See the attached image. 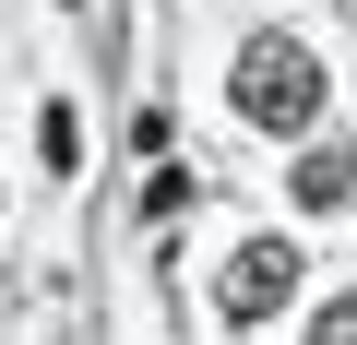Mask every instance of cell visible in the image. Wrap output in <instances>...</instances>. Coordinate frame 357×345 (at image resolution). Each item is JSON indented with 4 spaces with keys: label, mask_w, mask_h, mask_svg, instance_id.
Here are the masks:
<instances>
[{
    "label": "cell",
    "mask_w": 357,
    "mask_h": 345,
    "mask_svg": "<svg viewBox=\"0 0 357 345\" xmlns=\"http://www.w3.org/2000/svg\"><path fill=\"white\" fill-rule=\"evenodd\" d=\"M310 345H357V298H321L310 309Z\"/></svg>",
    "instance_id": "4"
},
{
    "label": "cell",
    "mask_w": 357,
    "mask_h": 345,
    "mask_svg": "<svg viewBox=\"0 0 357 345\" xmlns=\"http://www.w3.org/2000/svg\"><path fill=\"white\" fill-rule=\"evenodd\" d=\"M286 286H298V250H286V238H238V250H227V274H215L227 321H274V309H286Z\"/></svg>",
    "instance_id": "2"
},
{
    "label": "cell",
    "mask_w": 357,
    "mask_h": 345,
    "mask_svg": "<svg viewBox=\"0 0 357 345\" xmlns=\"http://www.w3.org/2000/svg\"><path fill=\"white\" fill-rule=\"evenodd\" d=\"M286 179H298V203H310V215H333V203H357V155H333V143H321V155H298V167H286Z\"/></svg>",
    "instance_id": "3"
},
{
    "label": "cell",
    "mask_w": 357,
    "mask_h": 345,
    "mask_svg": "<svg viewBox=\"0 0 357 345\" xmlns=\"http://www.w3.org/2000/svg\"><path fill=\"white\" fill-rule=\"evenodd\" d=\"M227 95H238V119H250V131H286V143H298V131L321 119V60H310L298 36H274V24H262V36L238 48Z\"/></svg>",
    "instance_id": "1"
}]
</instances>
